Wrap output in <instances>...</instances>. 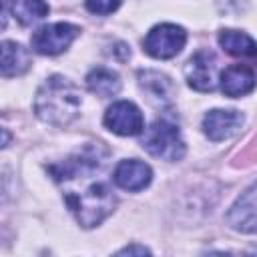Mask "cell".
Here are the masks:
<instances>
[{
    "mask_svg": "<svg viewBox=\"0 0 257 257\" xmlns=\"http://www.w3.org/2000/svg\"><path fill=\"white\" fill-rule=\"evenodd\" d=\"M187 42V32L177 24H159L143 40V48L153 58H173Z\"/></svg>",
    "mask_w": 257,
    "mask_h": 257,
    "instance_id": "cell-4",
    "label": "cell"
},
{
    "mask_svg": "<svg viewBox=\"0 0 257 257\" xmlns=\"http://www.w3.org/2000/svg\"><path fill=\"white\" fill-rule=\"evenodd\" d=\"M139 80H141V86L149 92L151 98H157L159 102H169L171 100V94H173V84L171 80L161 74V72H153V70H141L139 72Z\"/></svg>",
    "mask_w": 257,
    "mask_h": 257,
    "instance_id": "cell-15",
    "label": "cell"
},
{
    "mask_svg": "<svg viewBox=\"0 0 257 257\" xmlns=\"http://www.w3.org/2000/svg\"><path fill=\"white\" fill-rule=\"evenodd\" d=\"M215 68H217V60H215L213 52H209V50L195 52L185 66L189 86L199 90V92H211L215 88V82H217L215 80Z\"/></svg>",
    "mask_w": 257,
    "mask_h": 257,
    "instance_id": "cell-7",
    "label": "cell"
},
{
    "mask_svg": "<svg viewBox=\"0 0 257 257\" xmlns=\"http://www.w3.org/2000/svg\"><path fill=\"white\" fill-rule=\"evenodd\" d=\"M255 72L245 64H231L221 72V90L225 96L237 98L243 94H249L255 88Z\"/></svg>",
    "mask_w": 257,
    "mask_h": 257,
    "instance_id": "cell-11",
    "label": "cell"
},
{
    "mask_svg": "<svg viewBox=\"0 0 257 257\" xmlns=\"http://www.w3.org/2000/svg\"><path fill=\"white\" fill-rule=\"evenodd\" d=\"M106 159L108 153L100 145H88L50 167L54 181L64 191L68 209L84 229L102 223L116 205V197L104 173Z\"/></svg>",
    "mask_w": 257,
    "mask_h": 257,
    "instance_id": "cell-1",
    "label": "cell"
},
{
    "mask_svg": "<svg viewBox=\"0 0 257 257\" xmlns=\"http://www.w3.org/2000/svg\"><path fill=\"white\" fill-rule=\"evenodd\" d=\"M122 0H84L88 12L92 14H100V16H106L110 12H114L118 6H120Z\"/></svg>",
    "mask_w": 257,
    "mask_h": 257,
    "instance_id": "cell-17",
    "label": "cell"
},
{
    "mask_svg": "<svg viewBox=\"0 0 257 257\" xmlns=\"http://www.w3.org/2000/svg\"><path fill=\"white\" fill-rule=\"evenodd\" d=\"M131 255V253H141V255H145V253H149V249L147 247H137V245H131V247H124V249H120L118 251V255Z\"/></svg>",
    "mask_w": 257,
    "mask_h": 257,
    "instance_id": "cell-18",
    "label": "cell"
},
{
    "mask_svg": "<svg viewBox=\"0 0 257 257\" xmlns=\"http://www.w3.org/2000/svg\"><path fill=\"white\" fill-rule=\"evenodd\" d=\"M141 145L149 155L163 161H179L185 155V143L181 139L179 128L165 118L155 120L145 131Z\"/></svg>",
    "mask_w": 257,
    "mask_h": 257,
    "instance_id": "cell-3",
    "label": "cell"
},
{
    "mask_svg": "<svg viewBox=\"0 0 257 257\" xmlns=\"http://www.w3.org/2000/svg\"><path fill=\"white\" fill-rule=\"evenodd\" d=\"M219 44L221 48L231 56L241 58H255L257 56V42L239 30H221L219 32Z\"/></svg>",
    "mask_w": 257,
    "mask_h": 257,
    "instance_id": "cell-13",
    "label": "cell"
},
{
    "mask_svg": "<svg viewBox=\"0 0 257 257\" xmlns=\"http://www.w3.org/2000/svg\"><path fill=\"white\" fill-rule=\"evenodd\" d=\"M86 86L92 94L106 98V96H114L120 90V78L114 70L98 66L86 74Z\"/></svg>",
    "mask_w": 257,
    "mask_h": 257,
    "instance_id": "cell-14",
    "label": "cell"
},
{
    "mask_svg": "<svg viewBox=\"0 0 257 257\" xmlns=\"http://www.w3.org/2000/svg\"><path fill=\"white\" fill-rule=\"evenodd\" d=\"M151 179H153L151 167L143 161H137V159L120 161L112 173L114 185L124 189V191H143L151 183Z\"/></svg>",
    "mask_w": 257,
    "mask_h": 257,
    "instance_id": "cell-10",
    "label": "cell"
},
{
    "mask_svg": "<svg viewBox=\"0 0 257 257\" xmlns=\"http://www.w3.org/2000/svg\"><path fill=\"white\" fill-rule=\"evenodd\" d=\"M12 14L22 26H30L48 14V4L44 0H14Z\"/></svg>",
    "mask_w": 257,
    "mask_h": 257,
    "instance_id": "cell-16",
    "label": "cell"
},
{
    "mask_svg": "<svg viewBox=\"0 0 257 257\" xmlns=\"http://www.w3.org/2000/svg\"><path fill=\"white\" fill-rule=\"evenodd\" d=\"M80 90L64 76L54 74L42 82L34 98V112L48 124L64 126L80 112Z\"/></svg>",
    "mask_w": 257,
    "mask_h": 257,
    "instance_id": "cell-2",
    "label": "cell"
},
{
    "mask_svg": "<svg viewBox=\"0 0 257 257\" xmlns=\"http://www.w3.org/2000/svg\"><path fill=\"white\" fill-rule=\"evenodd\" d=\"M30 52L12 40H4L2 42V76L10 78V76H18L22 72H26L30 68Z\"/></svg>",
    "mask_w": 257,
    "mask_h": 257,
    "instance_id": "cell-12",
    "label": "cell"
},
{
    "mask_svg": "<svg viewBox=\"0 0 257 257\" xmlns=\"http://www.w3.org/2000/svg\"><path fill=\"white\" fill-rule=\"evenodd\" d=\"M243 124V114L233 108H215L209 110L203 118V133L211 141H225L233 137Z\"/></svg>",
    "mask_w": 257,
    "mask_h": 257,
    "instance_id": "cell-9",
    "label": "cell"
},
{
    "mask_svg": "<svg viewBox=\"0 0 257 257\" xmlns=\"http://www.w3.org/2000/svg\"><path fill=\"white\" fill-rule=\"evenodd\" d=\"M104 126L120 137H135L141 135L145 128L143 112L135 102L128 100H118L112 106L106 108L104 112Z\"/></svg>",
    "mask_w": 257,
    "mask_h": 257,
    "instance_id": "cell-6",
    "label": "cell"
},
{
    "mask_svg": "<svg viewBox=\"0 0 257 257\" xmlns=\"http://www.w3.org/2000/svg\"><path fill=\"white\" fill-rule=\"evenodd\" d=\"M227 223L241 233H257V183L251 185L229 209Z\"/></svg>",
    "mask_w": 257,
    "mask_h": 257,
    "instance_id": "cell-8",
    "label": "cell"
},
{
    "mask_svg": "<svg viewBox=\"0 0 257 257\" xmlns=\"http://www.w3.org/2000/svg\"><path fill=\"white\" fill-rule=\"evenodd\" d=\"M78 32H80V28L74 24H68V22L46 24L32 34L30 44L38 54L54 56V54L64 52L72 44V40L78 36Z\"/></svg>",
    "mask_w": 257,
    "mask_h": 257,
    "instance_id": "cell-5",
    "label": "cell"
}]
</instances>
